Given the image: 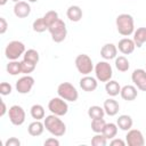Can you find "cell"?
Wrapping results in <instances>:
<instances>
[{"label":"cell","instance_id":"29","mask_svg":"<svg viewBox=\"0 0 146 146\" xmlns=\"http://www.w3.org/2000/svg\"><path fill=\"white\" fill-rule=\"evenodd\" d=\"M32 27H33V31L36 32V33H42V32H44V31L48 30V25H47V23L44 22L43 17L36 18V19L33 22Z\"/></svg>","mask_w":146,"mask_h":146},{"label":"cell","instance_id":"30","mask_svg":"<svg viewBox=\"0 0 146 146\" xmlns=\"http://www.w3.org/2000/svg\"><path fill=\"white\" fill-rule=\"evenodd\" d=\"M23 59L29 60V62L34 63V64H38V62L40 59V56H39V52L35 49H27L23 55Z\"/></svg>","mask_w":146,"mask_h":146},{"label":"cell","instance_id":"6","mask_svg":"<svg viewBox=\"0 0 146 146\" xmlns=\"http://www.w3.org/2000/svg\"><path fill=\"white\" fill-rule=\"evenodd\" d=\"M95 74L96 79L100 82H107L112 79L113 70L111 64L107 60H100L95 65Z\"/></svg>","mask_w":146,"mask_h":146},{"label":"cell","instance_id":"8","mask_svg":"<svg viewBox=\"0 0 146 146\" xmlns=\"http://www.w3.org/2000/svg\"><path fill=\"white\" fill-rule=\"evenodd\" d=\"M48 110L55 115L64 116L68 112V105H67V102L65 99H63L58 96V97H54L49 100Z\"/></svg>","mask_w":146,"mask_h":146},{"label":"cell","instance_id":"42","mask_svg":"<svg viewBox=\"0 0 146 146\" xmlns=\"http://www.w3.org/2000/svg\"><path fill=\"white\" fill-rule=\"evenodd\" d=\"M27 1H30V2H36L38 0H27Z\"/></svg>","mask_w":146,"mask_h":146},{"label":"cell","instance_id":"25","mask_svg":"<svg viewBox=\"0 0 146 146\" xmlns=\"http://www.w3.org/2000/svg\"><path fill=\"white\" fill-rule=\"evenodd\" d=\"M105 111H104V107H100L98 105H92L88 108V116L94 120V119H102L104 117L105 115Z\"/></svg>","mask_w":146,"mask_h":146},{"label":"cell","instance_id":"28","mask_svg":"<svg viewBox=\"0 0 146 146\" xmlns=\"http://www.w3.org/2000/svg\"><path fill=\"white\" fill-rule=\"evenodd\" d=\"M115 67L120 72H127L130 67V63L124 56H119L115 58Z\"/></svg>","mask_w":146,"mask_h":146},{"label":"cell","instance_id":"12","mask_svg":"<svg viewBox=\"0 0 146 146\" xmlns=\"http://www.w3.org/2000/svg\"><path fill=\"white\" fill-rule=\"evenodd\" d=\"M131 80L137 89L146 91V71L143 68H136L131 74Z\"/></svg>","mask_w":146,"mask_h":146},{"label":"cell","instance_id":"18","mask_svg":"<svg viewBox=\"0 0 146 146\" xmlns=\"http://www.w3.org/2000/svg\"><path fill=\"white\" fill-rule=\"evenodd\" d=\"M103 107H104L105 113H106L107 115H110V116L116 115V114L119 113V110H120L119 103H117L115 99H113V98L106 99V100L104 102V104H103Z\"/></svg>","mask_w":146,"mask_h":146},{"label":"cell","instance_id":"19","mask_svg":"<svg viewBox=\"0 0 146 146\" xmlns=\"http://www.w3.org/2000/svg\"><path fill=\"white\" fill-rule=\"evenodd\" d=\"M44 131V123H42L40 120H35L33 122H31L27 127V132L29 135L33 136V137H38L41 136Z\"/></svg>","mask_w":146,"mask_h":146},{"label":"cell","instance_id":"4","mask_svg":"<svg viewBox=\"0 0 146 146\" xmlns=\"http://www.w3.org/2000/svg\"><path fill=\"white\" fill-rule=\"evenodd\" d=\"M57 94L60 98L65 99L66 102H76L79 98V92L76 88L70 82H62L57 87Z\"/></svg>","mask_w":146,"mask_h":146},{"label":"cell","instance_id":"26","mask_svg":"<svg viewBox=\"0 0 146 146\" xmlns=\"http://www.w3.org/2000/svg\"><path fill=\"white\" fill-rule=\"evenodd\" d=\"M117 124L116 123H112V122H110V123H106V125H105V128H104V130H103V135L107 138V139H113L115 136H116V133H117Z\"/></svg>","mask_w":146,"mask_h":146},{"label":"cell","instance_id":"17","mask_svg":"<svg viewBox=\"0 0 146 146\" xmlns=\"http://www.w3.org/2000/svg\"><path fill=\"white\" fill-rule=\"evenodd\" d=\"M120 96L122 97V99L128 100V102H132L137 98L138 96V91H137V87L136 86H131V84H127L124 87L121 88V92Z\"/></svg>","mask_w":146,"mask_h":146},{"label":"cell","instance_id":"3","mask_svg":"<svg viewBox=\"0 0 146 146\" xmlns=\"http://www.w3.org/2000/svg\"><path fill=\"white\" fill-rule=\"evenodd\" d=\"M48 31L51 35V39L56 43H60L66 39L67 35V30H66V24L63 19H57L54 24H51L48 27Z\"/></svg>","mask_w":146,"mask_h":146},{"label":"cell","instance_id":"24","mask_svg":"<svg viewBox=\"0 0 146 146\" xmlns=\"http://www.w3.org/2000/svg\"><path fill=\"white\" fill-rule=\"evenodd\" d=\"M30 114L34 120H42L46 117V113H44V108L42 105L40 104H34L32 105V107L30 108Z\"/></svg>","mask_w":146,"mask_h":146},{"label":"cell","instance_id":"39","mask_svg":"<svg viewBox=\"0 0 146 146\" xmlns=\"http://www.w3.org/2000/svg\"><path fill=\"white\" fill-rule=\"evenodd\" d=\"M127 143L124 141V140H122V139H120V138H113V139H111V141H110V145L111 146H124Z\"/></svg>","mask_w":146,"mask_h":146},{"label":"cell","instance_id":"27","mask_svg":"<svg viewBox=\"0 0 146 146\" xmlns=\"http://www.w3.org/2000/svg\"><path fill=\"white\" fill-rule=\"evenodd\" d=\"M6 70H7V72H8L10 75H18L19 73H22V65H21V62H18V60H10V62L7 64Z\"/></svg>","mask_w":146,"mask_h":146},{"label":"cell","instance_id":"37","mask_svg":"<svg viewBox=\"0 0 146 146\" xmlns=\"http://www.w3.org/2000/svg\"><path fill=\"white\" fill-rule=\"evenodd\" d=\"M8 30V23L5 19V17H0V34H5Z\"/></svg>","mask_w":146,"mask_h":146},{"label":"cell","instance_id":"32","mask_svg":"<svg viewBox=\"0 0 146 146\" xmlns=\"http://www.w3.org/2000/svg\"><path fill=\"white\" fill-rule=\"evenodd\" d=\"M42 17H43L44 22L47 23L48 27H49L51 24H54L57 19H59V17H58V13L55 11V10H49V11H47Z\"/></svg>","mask_w":146,"mask_h":146},{"label":"cell","instance_id":"2","mask_svg":"<svg viewBox=\"0 0 146 146\" xmlns=\"http://www.w3.org/2000/svg\"><path fill=\"white\" fill-rule=\"evenodd\" d=\"M117 32L123 36H129L135 32V21L129 14H120L115 19Z\"/></svg>","mask_w":146,"mask_h":146},{"label":"cell","instance_id":"21","mask_svg":"<svg viewBox=\"0 0 146 146\" xmlns=\"http://www.w3.org/2000/svg\"><path fill=\"white\" fill-rule=\"evenodd\" d=\"M116 124L117 127L123 130V131H128L132 128V124H133V121H132V117L130 115H127V114H122L117 117L116 120Z\"/></svg>","mask_w":146,"mask_h":146},{"label":"cell","instance_id":"7","mask_svg":"<svg viewBox=\"0 0 146 146\" xmlns=\"http://www.w3.org/2000/svg\"><path fill=\"white\" fill-rule=\"evenodd\" d=\"M75 67L82 75H89L94 71V63L87 54H80L75 58Z\"/></svg>","mask_w":146,"mask_h":146},{"label":"cell","instance_id":"5","mask_svg":"<svg viewBox=\"0 0 146 146\" xmlns=\"http://www.w3.org/2000/svg\"><path fill=\"white\" fill-rule=\"evenodd\" d=\"M26 51L25 49V44L22 41L18 40H14L10 41L5 49V55L9 60H17L21 56L24 55V52Z\"/></svg>","mask_w":146,"mask_h":146},{"label":"cell","instance_id":"31","mask_svg":"<svg viewBox=\"0 0 146 146\" xmlns=\"http://www.w3.org/2000/svg\"><path fill=\"white\" fill-rule=\"evenodd\" d=\"M105 125H106V122H105L104 117L91 120V130H92L95 133H100V132H103Z\"/></svg>","mask_w":146,"mask_h":146},{"label":"cell","instance_id":"1","mask_svg":"<svg viewBox=\"0 0 146 146\" xmlns=\"http://www.w3.org/2000/svg\"><path fill=\"white\" fill-rule=\"evenodd\" d=\"M43 123L46 130L55 137H62L66 132V124L62 121V119H59L58 115H55L52 113L50 115H47L43 119Z\"/></svg>","mask_w":146,"mask_h":146},{"label":"cell","instance_id":"35","mask_svg":"<svg viewBox=\"0 0 146 146\" xmlns=\"http://www.w3.org/2000/svg\"><path fill=\"white\" fill-rule=\"evenodd\" d=\"M11 91H13V87L10 83H8V82H1L0 83V94L2 96L10 95Z\"/></svg>","mask_w":146,"mask_h":146},{"label":"cell","instance_id":"9","mask_svg":"<svg viewBox=\"0 0 146 146\" xmlns=\"http://www.w3.org/2000/svg\"><path fill=\"white\" fill-rule=\"evenodd\" d=\"M8 116L9 121L14 125H22L25 122V111L22 106L19 105H13L8 110Z\"/></svg>","mask_w":146,"mask_h":146},{"label":"cell","instance_id":"22","mask_svg":"<svg viewBox=\"0 0 146 146\" xmlns=\"http://www.w3.org/2000/svg\"><path fill=\"white\" fill-rule=\"evenodd\" d=\"M137 48H140L145 42H146V27H138L133 32V38H132Z\"/></svg>","mask_w":146,"mask_h":146},{"label":"cell","instance_id":"38","mask_svg":"<svg viewBox=\"0 0 146 146\" xmlns=\"http://www.w3.org/2000/svg\"><path fill=\"white\" fill-rule=\"evenodd\" d=\"M44 146H59V140L56 138H48L43 143Z\"/></svg>","mask_w":146,"mask_h":146},{"label":"cell","instance_id":"40","mask_svg":"<svg viewBox=\"0 0 146 146\" xmlns=\"http://www.w3.org/2000/svg\"><path fill=\"white\" fill-rule=\"evenodd\" d=\"M8 112V110H7V106H6V104H5V102L3 100H1V111H0V116L2 117V116H5V114Z\"/></svg>","mask_w":146,"mask_h":146},{"label":"cell","instance_id":"11","mask_svg":"<svg viewBox=\"0 0 146 146\" xmlns=\"http://www.w3.org/2000/svg\"><path fill=\"white\" fill-rule=\"evenodd\" d=\"M125 143L129 146H144L145 139L140 130L138 129H130L125 135Z\"/></svg>","mask_w":146,"mask_h":146},{"label":"cell","instance_id":"14","mask_svg":"<svg viewBox=\"0 0 146 146\" xmlns=\"http://www.w3.org/2000/svg\"><path fill=\"white\" fill-rule=\"evenodd\" d=\"M117 49L120 52H122L123 55H130L133 52L135 48H136V44L133 42L132 39H129V38H123L119 41L117 43Z\"/></svg>","mask_w":146,"mask_h":146},{"label":"cell","instance_id":"20","mask_svg":"<svg viewBox=\"0 0 146 146\" xmlns=\"http://www.w3.org/2000/svg\"><path fill=\"white\" fill-rule=\"evenodd\" d=\"M82 15H83L82 9L79 6H75V5L70 6L66 10V16L71 22H79L82 18Z\"/></svg>","mask_w":146,"mask_h":146},{"label":"cell","instance_id":"41","mask_svg":"<svg viewBox=\"0 0 146 146\" xmlns=\"http://www.w3.org/2000/svg\"><path fill=\"white\" fill-rule=\"evenodd\" d=\"M8 0H0V6H5Z\"/></svg>","mask_w":146,"mask_h":146},{"label":"cell","instance_id":"36","mask_svg":"<svg viewBox=\"0 0 146 146\" xmlns=\"http://www.w3.org/2000/svg\"><path fill=\"white\" fill-rule=\"evenodd\" d=\"M5 146H21V140L16 137H10L9 139L6 140Z\"/></svg>","mask_w":146,"mask_h":146},{"label":"cell","instance_id":"23","mask_svg":"<svg viewBox=\"0 0 146 146\" xmlns=\"http://www.w3.org/2000/svg\"><path fill=\"white\" fill-rule=\"evenodd\" d=\"M105 90H106V94L107 95H110L111 97H115V96H117L121 92V86L119 84L117 81L110 80L105 84Z\"/></svg>","mask_w":146,"mask_h":146},{"label":"cell","instance_id":"16","mask_svg":"<svg viewBox=\"0 0 146 146\" xmlns=\"http://www.w3.org/2000/svg\"><path fill=\"white\" fill-rule=\"evenodd\" d=\"M80 87H81L82 90H84L87 92L95 91L98 87L97 79H95L92 76H89V75H84L83 78L80 79Z\"/></svg>","mask_w":146,"mask_h":146},{"label":"cell","instance_id":"34","mask_svg":"<svg viewBox=\"0 0 146 146\" xmlns=\"http://www.w3.org/2000/svg\"><path fill=\"white\" fill-rule=\"evenodd\" d=\"M21 65H22V73H24V74H30V73H32V72L35 70V66H36V64L31 63V62L25 60V59H23V60L21 62Z\"/></svg>","mask_w":146,"mask_h":146},{"label":"cell","instance_id":"10","mask_svg":"<svg viewBox=\"0 0 146 146\" xmlns=\"http://www.w3.org/2000/svg\"><path fill=\"white\" fill-rule=\"evenodd\" d=\"M34 86V78L26 74L22 78H19L17 81H16V90L18 94H22V95H25V94H29L32 88Z\"/></svg>","mask_w":146,"mask_h":146},{"label":"cell","instance_id":"13","mask_svg":"<svg viewBox=\"0 0 146 146\" xmlns=\"http://www.w3.org/2000/svg\"><path fill=\"white\" fill-rule=\"evenodd\" d=\"M14 14L18 18H25L31 14V6L26 1H18L15 2L14 6Z\"/></svg>","mask_w":146,"mask_h":146},{"label":"cell","instance_id":"43","mask_svg":"<svg viewBox=\"0 0 146 146\" xmlns=\"http://www.w3.org/2000/svg\"><path fill=\"white\" fill-rule=\"evenodd\" d=\"M11 1H14V2H18V1H21V0H11Z\"/></svg>","mask_w":146,"mask_h":146},{"label":"cell","instance_id":"33","mask_svg":"<svg viewBox=\"0 0 146 146\" xmlns=\"http://www.w3.org/2000/svg\"><path fill=\"white\" fill-rule=\"evenodd\" d=\"M107 138L100 132V133H96L92 138H91V145L92 146H106L107 145Z\"/></svg>","mask_w":146,"mask_h":146},{"label":"cell","instance_id":"15","mask_svg":"<svg viewBox=\"0 0 146 146\" xmlns=\"http://www.w3.org/2000/svg\"><path fill=\"white\" fill-rule=\"evenodd\" d=\"M117 55V47L113 43H105L100 49V56L105 60L115 59Z\"/></svg>","mask_w":146,"mask_h":146}]
</instances>
